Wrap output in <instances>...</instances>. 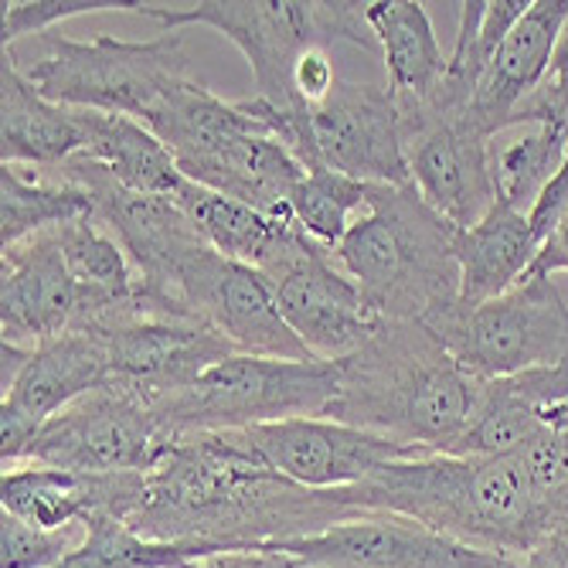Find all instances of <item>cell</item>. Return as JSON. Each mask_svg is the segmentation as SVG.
Masks as SVG:
<instances>
[{
	"instance_id": "obj_24",
	"label": "cell",
	"mask_w": 568,
	"mask_h": 568,
	"mask_svg": "<svg viewBox=\"0 0 568 568\" xmlns=\"http://www.w3.org/2000/svg\"><path fill=\"white\" fill-rule=\"evenodd\" d=\"M365 18L378 38L388 89L398 106H429L439 95L449 55L419 0H372Z\"/></svg>"
},
{
	"instance_id": "obj_5",
	"label": "cell",
	"mask_w": 568,
	"mask_h": 568,
	"mask_svg": "<svg viewBox=\"0 0 568 568\" xmlns=\"http://www.w3.org/2000/svg\"><path fill=\"white\" fill-rule=\"evenodd\" d=\"M365 8L357 0H201L191 8L140 4L136 14L164 24V31L201 24L225 34L252 69V102L260 113L293 120L314 113L293 92V65L303 51L351 44L382 55Z\"/></svg>"
},
{
	"instance_id": "obj_11",
	"label": "cell",
	"mask_w": 568,
	"mask_h": 568,
	"mask_svg": "<svg viewBox=\"0 0 568 568\" xmlns=\"http://www.w3.org/2000/svg\"><path fill=\"white\" fill-rule=\"evenodd\" d=\"M168 443L171 436L153 408L113 385H99L51 416L21 463L72 474H146Z\"/></svg>"
},
{
	"instance_id": "obj_29",
	"label": "cell",
	"mask_w": 568,
	"mask_h": 568,
	"mask_svg": "<svg viewBox=\"0 0 568 568\" xmlns=\"http://www.w3.org/2000/svg\"><path fill=\"white\" fill-rule=\"evenodd\" d=\"M528 8L531 0H467V4H459V31L449 51L446 79L429 106L470 110L500 41L525 18Z\"/></svg>"
},
{
	"instance_id": "obj_21",
	"label": "cell",
	"mask_w": 568,
	"mask_h": 568,
	"mask_svg": "<svg viewBox=\"0 0 568 568\" xmlns=\"http://www.w3.org/2000/svg\"><path fill=\"white\" fill-rule=\"evenodd\" d=\"M568 402V361L480 382L474 419L449 456H514L548 433V412Z\"/></svg>"
},
{
	"instance_id": "obj_34",
	"label": "cell",
	"mask_w": 568,
	"mask_h": 568,
	"mask_svg": "<svg viewBox=\"0 0 568 568\" xmlns=\"http://www.w3.org/2000/svg\"><path fill=\"white\" fill-rule=\"evenodd\" d=\"M85 538V525L48 531L0 510V568H62Z\"/></svg>"
},
{
	"instance_id": "obj_13",
	"label": "cell",
	"mask_w": 568,
	"mask_h": 568,
	"mask_svg": "<svg viewBox=\"0 0 568 568\" xmlns=\"http://www.w3.org/2000/svg\"><path fill=\"white\" fill-rule=\"evenodd\" d=\"M0 334L34 351L69 331H89L126 300L92 293L75 283L55 229L0 248Z\"/></svg>"
},
{
	"instance_id": "obj_12",
	"label": "cell",
	"mask_w": 568,
	"mask_h": 568,
	"mask_svg": "<svg viewBox=\"0 0 568 568\" xmlns=\"http://www.w3.org/2000/svg\"><path fill=\"white\" fill-rule=\"evenodd\" d=\"M412 184L449 225L470 229L494 204L490 130L470 110L398 106Z\"/></svg>"
},
{
	"instance_id": "obj_8",
	"label": "cell",
	"mask_w": 568,
	"mask_h": 568,
	"mask_svg": "<svg viewBox=\"0 0 568 568\" xmlns=\"http://www.w3.org/2000/svg\"><path fill=\"white\" fill-rule=\"evenodd\" d=\"M433 331L463 372L494 382L568 361V300L555 276L528 273L480 306L449 310Z\"/></svg>"
},
{
	"instance_id": "obj_32",
	"label": "cell",
	"mask_w": 568,
	"mask_h": 568,
	"mask_svg": "<svg viewBox=\"0 0 568 568\" xmlns=\"http://www.w3.org/2000/svg\"><path fill=\"white\" fill-rule=\"evenodd\" d=\"M55 235L79 286L113 300H126L136 293V270L126 248L95 215L62 225L55 229Z\"/></svg>"
},
{
	"instance_id": "obj_41",
	"label": "cell",
	"mask_w": 568,
	"mask_h": 568,
	"mask_svg": "<svg viewBox=\"0 0 568 568\" xmlns=\"http://www.w3.org/2000/svg\"><path fill=\"white\" fill-rule=\"evenodd\" d=\"M521 565L525 568H568V528L541 538Z\"/></svg>"
},
{
	"instance_id": "obj_1",
	"label": "cell",
	"mask_w": 568,
	"mask_h": 568,
	"mask_svg": "<svg viewBox=\"0 0 568 568\" xmlns=\"http://www.w3.org/2000/svg\"><path fill=\"white\" fill-rule=\"evenodd\" d=\"M357 514L341 490H310L273 470L245 429H225L168 443L146 470L130 528L153 541L248 551L321 535Z\"/></svg>"
},
{
	"instance_id": "obj_36",
	"label": "cell",
	"mask_w": 568,
	"mask_h": 568,
	"mask_svg": "<svg viewBox=\"0 0 568 568\" xmlns=\"http://www.w3.org/2000/svg\"><path fill=\"white\" fill-rule=\"evenodd\" d=\"M541 116H561V120H568V24H565L561 41L555 48L551 72H548L545 85L528 102H521V110L514 113L510 126L514 123H531V120H541Z\"/></svg>"
},
{
	"instance_id": "obj_6",
	"label": "cell",
	"mask_w": 568,
	"mask_h": 568,
	"mask_svg": "<svg viewBox=\"0 0 568 568\" xmlns=\"http://www.w3.org/2000/svg\"><path fill=\"white\" fill-rule=\"evenodd\" d=\"M4 55L44 99L130 116L143 126L191 79L181 31H164L153 41H123L113 34L72 41L48 31L4 48Z\"/></svg>"
},
{
	"instance_id": "obj_2",
	"label": "cell",
	"mask_w": 568,
	"mask_h": 568,
	"mask_svg": "<svg viewBox=\"0 0 568 568\" xmlns=\"http://www.w3.org/2000/svg\"><path fill=\"white\" fill-rule=\"evenodd\" d=\"M337 368L341 392L324 419L423 453H453L474 419L480 382L419 321H382Z\"/></svg>"
},
{
	"instance_id": "obj_7",
	"label": "cell",
	"mask_w": 568,
	"mask_h": 568,
	"mask_svg": "<svg viewBox=\"0 0 568 568\" xmlns=\"http://www.w3.org/2000/svg\"><path fill=\"white\" fill-rule=\"evenodd\" d=\"M341 392L337 361H286L232 354L194 385L168 398L153 416L168 436L252 429L283 419H324Z\"/></svg>"
},
{
	"instance_id": "obj_37",
	"label": "cell",
	"mask_w": 568,
	"mask_h": 568,
	"mask_svg": "<svg viewBox=\"0 0 568 568\" xmlns=\"http://www.w3.org/2000/svg\"><path fill=\"white\" fill-rule=\"evenodd\" d=\"M337 72H334V59L331 48H310L300 55V62L293 65V92L300 102H306L310 110H317L321 102L334 92L337 85Z\"/></svg>"
},
{
	"instance_id": "obj_42",
	"label": "cell",
	"mask_w": 568,
	"mask_h": 568,
	"mask_svg": "<svg viewBox=\"0 0 568 568\" xmlns=\"http://www.w3.org/2000/svg\"><path fill=\"white\" fill-rule=\"evenodd\" d=\"M548 429H558V433H568V402L555 405L548 412Z\"/></svg>"
},
{
	"instance_id": "obj_10",
	"label": "cell",
	"mask_w": 568,
	"mask_h": 568,
	"mask_svg": "<svg viewBox=\"0 0 568 568\" xmlns=\"http://www.w3.org/2000/svg\"><path fill=\"white\" fill-rule=\"evenodd\" d=\"M255 270L270 280L290 331L321 361L351 357L382 324L357 283L341 270L334 248L310 239L296 219L280 229Z\"/></svg>"
},
{
	"instance_id": "obj_31",
	"label": "cell",
	"mask_w": 568,
	"mask_h": 568,
	"mask_svg": "<svg viewBox=\"0 0 568 568\" xmlns=\"http://www.w3.org/2000/svg\"><path fill=\"white\" fill-rule=\"evenodd\" d=\"M375 184L354 181L331 168H314L300 178L290 194L296 225L327 248H337L354 229V215H368Z\"/></svg>"
},
{
	"instance_id": "obj_18",
	"label": "cell",
	"mask_w": 568,
	"mask_h": 568,
	"mask_svg": "<svg viewBox=\"0 0 568 568\" xmlns=\"http://www.w3.org/2000/svg\"><path fill=\"white\" fill-rule=\"evenodd\" d=\"M245 436L273 470L310 490H344L368 480L385 463L423 456V449L398 446L337 419H283L252 426Z\"/></svg>"
},
{
	"instance_id": "obj_14",
	"label": "cell",
	"mask_w": 568,
	"mask_h": 568,
	"mask_svg": "<svg viewBox=\"0 0 568 568\" xmlns=\"http://www.w3.org/2000/svg\"><path fill=\"white\" fill-rule=\"evenodd\" d=\"M314 168H331L365 184H412L402 110L388 82H347L314 110Z\"/></svg>"
},
{
	"instance_id": "obj_39",
	"label": "cell",
	"mask_w": 568,
	"mask_h": 568,
	"mask_svg": "<svg viewBox=\"0 0 568 568\" xmlns=\"http://www.w3.org/2000/svg\"><path fill=\"white\" fill-rule=\"evenodd\" d=\"M194 568H314L286 551H273V548H248V551H222L204 558Z\"/></svg>"
},
{
	"instance_id": "obj_20",
	"label": "cell",
	"mask_w": 568,
	"mask_h": 568,
	"mask_svg": "<svg viewBox=\"0 0 568 568\" xmlns=\"http://www.w3.org/2000/svg\"><path fill=\"white\" fill-rule=\"evenodd\" d=\"M565 24L568 0H531L525 18L500 41L470 106V113L490 130V136L507 130L521 102H528L545 85Z\"/></svg>"
},
{
	"instance_id": "obj_38",
	"label": "cell",
	"mask_w": 568,
	"mask_h": 568,
	"mask_svg": "<svg viewBox=\"0 0 568 568\" xmlns=\"http://www.w3.org/2000/svg\"><path fill=\"white\" fill-rule=\"evenodd\" d=\"M565 215H568V150H565V161H561L558 174L548 181V187L535 201V209L528 212V222H531L538 242H545Z\"/></svg>"
},
{
	"instance_id": "obj_35",
	"label": "cell",
	"mask_w": 568,
	"mask_h": 568,
	"mask_svg": "<svg viewBox=\"0 0 568 568\" xmlns=\"http://www.w3.org/2000/svg\"><path fill=\"white\" fill-rule=\"evenodd\" d=\"M99 11L136 14L140 4H130V0H11V4H4V48H14L28 38H41L69 18Z\"/></svg>"
},
{
	"instance_id": "obj_22",
	"label": "cell",
	"mask_w": 568,
	"mask_h": 568,
	"mask_svg": "<svg viewBox=\"0 0 568 568\" xmlns=\"http://www.w3.org/2000/svg\"><path fill=\"white\" fill-rule=\"evenodd\" d=\"M95 110L44 99L4 55L0 65V161L21 168H59L85 150Z\"/></svg>"
},
{
	"instance_id": "obj_15",
	"label": "cell",
	"mask_w": 568,
	"mask_h": 568,
	"mask_svg": "<svg viewBox=\"0 0 568 568\" xmlns=\"http://www.w3.org/2000/svg\"><path fill=\"white\" fill-rule=\"evenodd\" d=\"M178 300L197 321L229 337L239 354L286 361L314 357L283 321L270 280L255 266L225 260L212 245L184 270Z\"/></svg>"
},
{
	"instance_id": "obj_40",
	"label": "cell",
	"mask_w": 568,
	"mask_h": 568,
	"mask_svg": "<svg viewBox=\"0 0 568 568\" xmlns=\"http://www.w3.org/2000/svg\"><path fill=\"white\" fill-rule=\"evenodd\" d=\"M531 273H538V276H561V273H568V215H565V219L558 222V229L541 242L538 260H535Z\"/></svg>"
},
{
	"instance_id": "obj_17",
	"label": "cell",
	"mask_w": 568,
	"mask_h": 568,
	"mask_svg": "<svg viewBox=\"0 0 568 568\" xmlns=\"http://www.w3.org/2000/svg\"><path fill=\"white\" fill-rule=\"evenodd\" d=\"M106 347L89 331H69L28 351L18 378L4 388L0 402V459L14 467L28 456V446L41 426L65 405L106 385Z\"/></svg>"
},
{
	"instance_id": "obj_26",
	"label": "cell",
	"mask_w": 568,
	"mask_h": 568,
	"mask_svg": "<svg viewBox=\"0 0 568 568\" xmlns=\"http://www.w3.org/2000/svg\"><path fill=\"white\" fill-rule=\"evenodd\" d=\"M568 150V120L541 116L514 123L490 136V178L497 204L528 215L535 201L558 174Z\"/></svg>"
},
{
	"instance_id": "obj_25",
	"label": "cell",
	"mask_w": 568,
	"mask_h": 568,
	"mask_svg": "<svg viewBox=\"0 0 568 568\" xmlns=\"http://www.w3.org/2000/svg\"><path fill=\"white\" fill-rule=\"evenodd\" d=\"M95 215L92 194L55 168L0 164V248Z\"/></svg>"
},
{
	"instance_id": "obj_43",
	"label": "cell",
	"mask_w": 568,
	"mask_h": 568,
	"mask_svg": "<svg viewBox=\"0 0 568 568\" xmlns=\"http://www.w3.org/2000/svg\"><path fill=\"white\" fill-rule=\"evenodd\" d=\"M507 568H525V565H521V561H510Z\"/></svg>"
},
{
	"instance_id": "obj_30",
	"label": "cell",
	"mask_w": 568,
	"mask_h": 568,
	"mask_svg": "<svg viewBox=\"0 0 568 568\" xmlns=\"http://www.w3.org/2000/svg\"><path fill=\"white\" fill-rule=\"evenodd\" d=\"M212 555L222 551L204 545L153 541L133 531L130 521L99 514V518L85 521V538L62 561V568H194Z\"/></svg>"
},
{
	"instance_id": "obj_4",
	"label": "cell",
	"mask_w": 568,
	"mask_h": 568,
	"mask_svg": "<svg viewBox=\"0 0 568 568\" xmlns=\"http://www.w3.org/2000/svg\"><path fill=\"white\" fill-rule=\"evenodd\" d=\"M456 225L433 212L416 184H375L372 209L334 248L378 321L436 327L459 306Z\"/></svg>"
},
{
	"instance_id": "obj_19",
	"label": "cell",
	"mask_w": 568,
	"mask_h": 568,
	"mask_svg": "<svg viewBox=\"0 0 568 568\" xmlns=\"http://www.w3.org/2000/svg\"><path fill=\"white\" fill-rule=\"evenodd\" d=\"M146 474H72L41 467V463H18L0 480V510L14 518L59 531L85 525L99 514L120 521H133L143 504Z\"/></svg>"
},
{
	"instance_id": "obj_23",
	"label": "cell",
	"mask_w": 568,
	"mask_h": 568,
	"mask_svg": "<svg viewBox=\"0 0 568 568\" xmlns=\"http://www.w3.org/2000/svg\"><path fill=\"white\" fill-rule=\"evenodd\" d=\"M538 235L528 215L494 204V209L470 229H459L453 242V255L459 266V306H480L510 286H518L535 260Z\"/></svg>"
},
{
	"instance_id": "obj_9",
	"label": "cell",
	"mask_w": 568,
	"mask_h": 568,
	"mask_svg": "<svg viewBox=\"0 0 568 568\" xmlns=\"http://www.w3.org/2000/svg\"><path fill=\"white\" fill-rule=\"evenodd\" d=\"M106 347V385L133 395L158 412L168 398L194 385L219 361L239 354L229 337L197 317L174 314L146 296L136 280V293L116 306L106 321L89 327Z\"/></svg>"
},
{
	"instance_id": "obj_27",
	"label": "cell",
	"mask_w": 568,
	"mask_h": 568,
	"mask_svg": "<svg viewBox=\"0 0 568 568\" xmlns=\"http://www.w3.org/2000/svg\"><path fill=\"white\" fill-rule=\"evenodd\" d=\"M79 158L89 164H99L113 181L140 194H158V197L174 201V194L187 181L174 161V153L143 123L130 116L95 113L89 143Z\"/></svg>"
},
{
	"instance_id": "obj_16",
	"label": "cell",
	"mask_w": 568,
	"mask_h": 568,
	"mask_svg": "<svg viewBox=\"0 0 568 568\" xmlns=\"http://www.w3.org/2000/svg\"><path fill=\"white\" fill-rule=\"evenodd\" d=\"M314 568H507V558L459 545L419 521L385 510H361L321 535L276 545Z\"/></svg>"
},
{
	"instance_id": "obj_28",
	"label": "cell",
	"mask_w": 568,
	"mask_h": 568,
	"mask_svg": "<svg viewBox=\"0 0 568 568\" xmlns=\"http://www.w3.org/2000/svg\"><path fill=\"white\" fill-rule=\"evenodd\" d=\"M174 204L204 235V242L219 248L225 260H235L245 266H260L266 260V252L273 248L280 229L293 222V212L266 215L239 197H229L222 191H212L194 181L181 184V191L174 194Z\"/></svg>"
},
{
	"instance_id": "obj_33",
	"label": "cell",
	"mask_w": 568,
	"mask_h": 568,
	"mask_svg": "<svg viewBox=\"0 0 568 568\" xmlns=\"http://www.w3.org/2000/svg\"><path fill=\"white\" fill-rule=\"evenodd\" d=\"M521 467L538 504L545 538L568 528V433L548 429L531 439L521 453Z\"/></svg>"
},
{
	"instance_id": "obj_3",
	"label": "cell",
	"mask_w": 568,
	"mask_h": 568,
	"mask_svg": "<svg viewBox=\"0 0 568 568\" xmlns=\"http://www.w3.org/2000/svg\"><path fill=\"white\" fill-rule=\"evenodd\" d=\"M354 510H385L419 521L459 545L525 561L545 538L521 456L423 453L378 467L341 490Z\"/></svg>"
}]
</instances>
